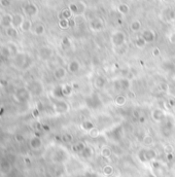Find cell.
I'll use <instances>...</instances> for the list:
<instances>
[{
  "label": "cell",
  "mask_w": 175,
  "mask_h": 177,
  "mask_svg": "<svg viewBox=\"0 0 175 177\" xmlns=\"http://www.w3.org/2000/svg\"><path fill=\"white\" fill-rule=\"evenodd\" d=\"M85 102L86 105L91 109H98L102 106V101H101L100 97L96 94H92L90 96L86 97Z\"/></svg>",
  "instance_id": "cell-1"
},
{
  "label": "cell",
  "mask_w": 175,
  "mask_h": 177,
  "mask_svg": "<svg viewBox=\"0 0 175 177\" xmlns=\"http://www.w3.org/2000/svg\"><path fill=\"white\" fill-rule=\"evenodd\" d=\"M111 42L115 47L123 46L126 42V34L122 31L114 32L111 36Z\"/></svg>",
  "instance_id": "cell-2"
},
{
  "label": "cell",
  "mask_w": 175,
  "mask_h": 177,
  "mask_svg": "<svg viewBox=\"0 0 175 177\" xmlns=\"http://www.w3.org/2000/svg\"><path fill=\"white\" fill-rule=\"evenodd\" d=\"M162 131L165 135H169L172 133V130L174 128V120L170 116H167L166 120L162 123Z\"/></svg>",
  "instance_id": "cell-3"
},
{
  "label": "cell",
  "mask_w": 175,
  "mask_h": 177,
  "mask_svg": "<svg viewBox=\"0 0 175 177\" xmlns=\"http://www.w3.org/2000/svg\"><path fill=\"white\" fill-rule=\"evenodd\" d=\"M131 88V83L128 78H121L114 83L115 91H127Z\"/></svg>",
  "instance_id": "cell-4"
},
{
  "label": "cell",
  "mask_w": 175,
  "mask_h": 177,
  "mask_svg": "<svg viewBox=\"0 0 175 177\" xmlns=\"http://www.w3.org/2000/svg\"><path fill=\"white\" fill-rule=\"evenodd\" d=\"M152 118L155 122L161 123L162 124V123L166 120V118H167V114L165 113L164 110H162L161 108H155V110L152 112Z\"/></svg>",
  "instance_id": "cell-5"
},
{
  "label": "cell",
  "mask_w": 175,
  "mask_h": 177,
  "mask_svg": "<svg viewBox=\"0 0 175 177\" xmlns=\"http://www.w3.org/2000/svg\"><path fill=\"white\" fill-rule=\"evenodd\" d=\"M141 37L145 40L146 44H148V42H153L155 40V33L152 30H150V29L144 30L141 34Z\"/></svg>",
  "instance_id": "cell-6"
},
{
  "label": "cell",
  "mask_w": 175,
  "mask_h": 177,
  "mask_svg": "<svg viewBox=\"0 0 175 177\" xmlns=\"http://www.w3.org/2000/svg\"><path fill=\"white\" fill-rule=\"evenodd\" d=\"M90 28L95 32L101 31L103 29V22L101 21V19H93L92 21L90 22Z\"/></svg>",
  "instance_id": "cell-7"
},
{
  "label": "cell",
  "mask_w": 175,
  "mask_h": 177,
  "mask_svg": "<svg viewBox=\"0 0 175 177\" xmlns=\"http://www.w3.org/2000/svg\"><path fill=\"white\" fill-rule=\"evenodd\" d=\"M79 68H81V65H79V63L77 61H72L69 63V66H68V70L70 71L71 73H76L78 72Z\"/></svg>",
  "instance_id": "cell-8"
},
{
  "label": "cell",
  "mask_w": 175,
  "mask_h": 177,
  "mask_svg": "<svg viewBox=\"0 0 175 177\" xmlns=\"http://www.w3.org/2000/svg\"><path fill=\"white\" fill-rule=\"evenodd\" d=\"M126 96L125 95H118V96L115 97V99H114V104L116 105V106L121 107V106H124L125 103H126Z\"/></svg>",
  "instance_id": "cell-9"
},
{
  "label": "cell",
  "mask_w": 175,
  "mask_h": 177,
  "mask_svg": "<svg viewBox=\"0 0 175 177\" xmlns=\"http://www.w3.org/2000/svg\"><path fill=\"white\" fill-rule=\"evenodd\" d=\"M106 85V79L103 76H98L96 79H95V86L98 89H103Z\"/></svg>",
  "instance_id": "cell-10"
},
{
  "label": "cell",
  "mask_w": 175,
  "mask_h": 177,
  "mask_svg": "<svg viewBox=\"0 0 175 177\" xmlns=\"http://www.w3.org/2000/svg\"><path fill=\"white\" fill-rule=\"evenodd\" d=\"M25 12L26 14H28L29 16H33V15H35L36 12H37V8H36V6L34 5V4L30 3L25 6Z\"/></svg>",
  "instance_id": "cell-11"
},
{
  "label": "cell",
  "mask_w": 175,
  "mask_h": 177,
  "mask_svg": "<svg viewBox=\"0 0 175 177\" xmlns=\"http://www.w3.org/2000/svg\"><path fill=\"white\" fill-rule=\"evenodd\" d=\"M66 69L62 68V67H60V68H58L57 70L55 71V76L57 77V78L61 79V78H64V77L66 76Z\"/></svg>",
  "instance_id": "cell-12"
},
{
  "label": "cell",
  "mask_w": 175,
  "mask_h": 177,
  "mask_svg": "<svg viewBox=\"0 0 175 177\" xmlns=\"http://www.w3.org/2000/svg\"><path fill=\"white\" fill-rule=\"evenodd\" d=\"M118 10L121 12V14L127 15V14L129 12V10H130V8H129L128 4H126V3H121V4H118Z\"/></svg>",
  "instance_id": "cell-13"
},
{
  "label": "cell",
  "mask_w": 175,
  "mask_h": 177,
  "mask_svg": "<svg viewBox=\"0 0 175 177\" xmlns=\"http://www.w3.org/2000/svg\"><path fill=\"white\" fill-rule=\"evenodd\" d=\"M130 29L133 32H138L140 29H141V23H140L139 21H137V20L133 21V22L131 23V25H130Z\"/></svg>",
  "instance_id": "cell-14"
},
{
  "label": "cell",
  "mask_w": 175,
  "mask_h": 177,
  "mask_svg": "<svg viewBox=\"0 0 175 177\" xmlns=\"http://www.w3.org/2000/svg\"><path fill=\"white\" fill-rule=\"evenodd\" d=\"M40 55H41V57L44 59H47V58H49L52 56V49H49V47H44L40 51Z\"/></svg>",
  "instance_id": "cell-15"
},
{
  "label": "cell",
  "mask_w": 175,
  "mask_h": 177,
  "mask_svg": "<svg viewBox=\"0 0 175 177\" xmlns=\"http://www.w3.org/2000/svg\"><path fill=\"white\" fill-rule=\"evenodd\" d=\"M81 127H83L86 131H89V132L94 129V125H93L91 122H84L83 125H81Z\"/></svg>",
  "instance_id": "cell-16"
},
{
  "label": "cell",
  "mask_w": 175,
  "mask_h": 177,
  "mask_svg": "<svg viewBox=\"0 0 175 177\" xmlns=\"http://www.w3.org/2000/svg\"><path fill=\"white\" fill-rule=\"evenodd\" d=\"M69 10H70L72 14H78V12H81L78 8V5L75 3H71L70 5H69Z\"/></svg>",
  "instance_id": "cell-17"
},
{
  "label": "cell",
  "mask_w": 175,
  "mask_h": 177,
  "mask_svg": "<svg viewBox=\"0 0 175 177\" xmlns=\"http://www.w3.org/2000/svg\"><path fill=\"white\" fill-rule=\"evenodd\" d=\"M23 22V18L21 16H19V15H17V16L14 17V19H12V24H14L15 26H19L21 25Z\"/></svg>",
  "instance_id": "cell-18"
},
{
  "label": "cell",
  "mask_w": 175,
  "mask_h": 177,
  "mask_svg": "<svg viewBox=\"0 0 175 177\" xmlns=\"http://www.w3.org/2000/svg\"><path fill=\"white\" fill-rule=\"evenodd\" d=\"M59 25L61 28L66 29V28L70 27V22H69V20H66V19H61V21L59 22Z\"/></svg>",
  "instance_id": "cell-19"
},
{
  "label": "cell",
  "mask_w": 175,
  "mask_h": 177,
  "mask_svg": "<svg viewBox=\"0 0 175 177\" xmlns=\"http://www.w3.org/2000/svg\"><path fill=\"white\" fill-rule=\"evenodd\" d=\"M146 44L145 40L143 39V38L140 36V37H138L137 39H136V45H137V47H139V49H141V47H144Z\"/></svg>",
  "instance_id": "cell-20"
},
{
  "label": "cell",
  "mask_w": 175,
  "mask_h": 177,
  "mask_svg": "<svg viewBox=\"0 0 175 177\" xmlns=\"http://www.w3.org/2000/svg\"><path fill=\"white\" fill-rule=\"evenodd\" d=\"M72 87L71 86H69V85H66L65 87H64V89H62V94L63 95H70L71 94V92H72Z\"/></svg>",
  "instance_id": "cell-21"
},
{
  "label": "cell",
  "mask_w": 175,
  "mask_h": 177,
  "mask_svg": "<svg viewBox=\"0 0 175 177\" xmlns=\"http://www.w3.org/2000/svg\"><path fill=\"white\" fill-rule=\"evenodd\" d=\"M85 148H86V145L83 143V142H79V143H77L76 145L74 146V149H76L77 152H83Z\"/></svg>",
  "instance_id": "cell-22"
},
{
  "label": "cell",
  "mask_w": 175,
  "mask_h": 177,
  "mask_svg": "<svg viewBox=\"0 0 175 177\" xmlns=\"http://www.w3.org/2000/svg\"><path fill=\"white\" fill-rule=\"evenodd\" d=\"M71 15H72V12L69 10V8H68V9L63 10V12H62V17H63V18H62V19H66V20H69V19H70V17H71Z\"/></svg>",
  "instance_id": "cell-23"
},
{
  "label": "cell",
  "mask_w": 175,
  "mask_h": 177,
  "mask_svg": "<svg viewBox=\"0 0 175 177\" xmlns=\"http://www.w3.org/2000/svg\"><path fill=\"white\" fill-rule=\"evenodd\" d=\"M44 32V27L42 25H38L37 27H36L35 29V33L38 34V35H40V34H42Z\"/></svg>",
  "instance_id": "cell-24"
},
{
  "label": "cell",
  "mask_w": 175,
  "mask_h": 177,
  "mask_svg": "<svg viewBox=\"0 0 175 177\" xmlns=\"http://www.w3.org/2000/svg\"><path fill=\"white\" fill-rule=\"evenodd\" d=\"M30 26H31V23H30L29 21H26V22L23 23L22 28H23V30H25V31H28V30L30 29Z\"/></svg>",
  "instance_id": "cell-25"
},
{
  "label": "cell",
  "mask_w": 175,
  "mask_h": 177,
  "mask_svg": "<svg viewBox=\"0 0 175 177\" xmlns=\"http://www.w3.org/2000/svg\"><path fill=\"white\" fill-rule=\"evenodd\" d=\"M91 152H93L92 149H91L90 147H86L85 149H84V152H81V154H83L84 157H89V155H90L89 154H91Z\"/></svg>",
  "instance_id": "cell-26"
},
{
  "label": "cell",
  "mask_w": 175,
  "mask_h": 177,
  "mask_svg": "<svg viewBox=\"0 0 175 177\" xmlns=\"http://www.w3.org/2000/svg\"><path fill=\"white\" fill-rule=\"evenodd\" d=\"M144 143L145 144H152V138L150 136H145L144 137Z\"/></svg>",
  "instance_id": "cell-27"
},
{
  "label": "cell",
  "mask_w": 175,
  "mask_h": 177,
  "mask_svg": "<svg viewBox=\"0 0 175 177\" xmlns=\"http://www.w3.org/2000/svg\"><path fill=\"white\" fill-rule=\"evenodd\" d=\"M7 33L8 35L10 36H17V31L15 29H12V28H9V29L7 30Z\"/></svg>",
  "instance_id": "cell-28"
},
{
  "label": "cell",
  "mask_w": 175,
  "mask_h": 177,
  "mask_svg": "<svg viewBox=\"0 0 175 177\" xmlns=\"http://www.w3.org/2000/svg\"><path fill=\"white\" fill-rule=\"evenodd\" d=\"M101 154H102L103 155H110V149L108 147H104L102 149V152H101Z\"/></svg>",
  "instance_id": "cell-29"
},
{
  "label": "cell",
  "mask_w": 175,
  "mask_h": 177,
  "mask_svg": "<svg viewBox=\"0 0 175 177\" xmlns=\"http://www.w3.org/2000/svg\"><path fill=\"white\" fill-rule=\"evenodd\" d=\"M10 22V17H8V16H6V17H4L3 18V25H8Z\"/></svg>",
  "instance_id": "cell-30"
},
{
  "label": "cell",
  "mask_w": 175,
  "mask_h": 177,
  "mask_svg": "<svg viewBox=\"0 0 175 177\" xmlns=\"http://www.w3.org/2000/svg\"><path fill=\"white\" fill-rule=\"evenodd\" d=\"M63 44L64 45H67V46H69V45H70V41H69V39L67 37H65L63 39Z\"/></svg>",
  "instance_id": "cell-31"
},
{
  "label": "cell",
  "mask_w": 175,
  "mask_h": 177,
  "mask_svg": "<svg viewBox=\"0 0 175 177\" xmlns=\"http://www.w3.org/2000/svg\"><path fill=\"white\" fill-rule=\"evenodd\" d=\"M170 41L172 42V44H175V33H172L171 35H170Z\"/></svg>",
  "instance_id": "cell-32"
},
{
  "label": "cell",
  "mask_w": 175,
  "mask_h": 177,
  "mask_svg": "<svg viewBox=\"0 0 175 177\" xmlns=\"http://www.w3.org/2000/svg\"><path fill=\"white\" fill-rule=\"evenodd\" d=\"M153 56H159L160 55V51H159V49H153Z\"/></svg>",
  "instance_id": "cell-33"
},
{
  "label": "cell",
  "mask_w": 175,
  "mask_h": 177,
  "mask_svg": "<svg viewBox=\"0 0 175 177\" xmlns=\"http://www.w3.org/2000/svg\"><path fill=\"white\" fill-rule=\"evenodd\" d=\"M1 3H2V5L7 6L8 4H9V2H8V0H1Z\"/></svg>",
  "instance_id": "cell-34"
}]
</instances>
